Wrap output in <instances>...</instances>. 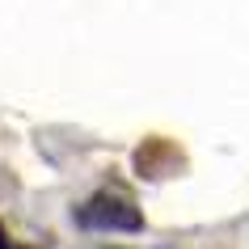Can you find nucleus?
<instances>
[{
  "instance_id": "obj_1",
  "label": "nucleus",
  "mask_w": 249,
  "mask_h": 249,
  "mask_svg": "<svg viewBox=\"0 0 249 249\" xmlns=\"http://www.w3.org/2000/svg\"><path fill=\"white\" fill-rule=\"evenodd\" d=\"M76 224L80 228H93V232H140L144 228V215L127 195H114V190H97L89 203L76 207Z\"/></svg>"
}]
</instances>
